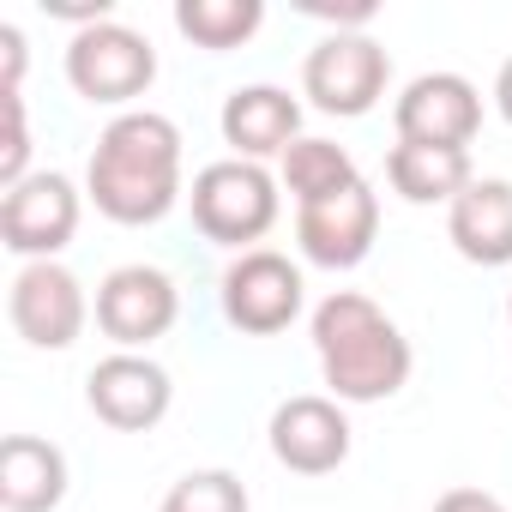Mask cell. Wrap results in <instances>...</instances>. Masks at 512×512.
I'll return each mask as SVG.
<instances>
[{"mask_svg": "<svg viewBox=\"0 0 512 512\" xmlns=\"http://www.w3.org/2000/svg\"><path fill=\"white\" fill-rule=\"evenodd\" d=\"M446 241L470 266H512V181L476 175L446 205Z\"/></svg>", "mask_w": 512, "mask_h": 512, "instance_id": "cell-15", "label": "cell"}, {"mask_svg": "<svg viewBox=\"0 0 512 512\" xmlns=\"http://www.w3.org/2000/svg\"><path fill=\"white\" fill-rule=\"evenodd\" d=\"M151 79H157V49H151L145 31H133L121 19H103L91 31H73V43H67V85L85 103L127 115V103L145 97Z\"/></svg>", "mask_w": 512, "mask_h": 512, "instance_id": "cell-4", "label": "cell"}, {"mask_svg": "<svg viewBox=\"0 0 512 512\" xmlns=\"http://www.w3.org/2000/svg\"><path fill=\"white\" fill-rule=\"evenodd\" d=\"M392 85V55L356 31V37H320L302 61V97L320 109V115H338V121H356L368 115Z\"/></svg>", "mask_w": 512, "mask_h": 512, "instance_id": "cell-5", "label": "cell"}, {"mask_svg": "<svg viewBox=\"0 0 512 512\" xmlns=\"http://www.w3.org/2000/svg\"><path fill=\"white\" fill-rule=\"evenodd\" d=\"M392 127L410 145L470 151V139L482 133V91L464 73H416L392 103Z\"/></svg>", "mask_w": 512, "mask_h": 512, "instance_id": "cell-12", "label": "cell"}, {"mask_svg": "<svg viewBox=\"0 0 512 512\" xmlns=\"http://www.w3.org/2000/svg\"><path fill=\"white\" fill-rule=\"evenodd\" d=\"M386 181H392V193L410 199V205H452L476 175H470V151L398 139V145L386 151Z\"/></svg>", "mask_w": 512, "mask_h": 512, "instance_id": "cell-17", "label": "cell"}, {"mask_svg": "<svg viewBox=\"0 0 512 512\" xmlns=\"http://www.w3.org/2000/svg\"><path fill=\"white\" fill-rule=\"evenodd\" d=\"M85 404L115 434H151L175 404V380L163 362H151L139 350H115L85 374Z\"/></svg>", "mask_w": 512, "mask_h": 512, "instance_id": "cell-11", "label": "cell"}, {"mask_svg": "<svg viewBox=\"0 0 512 512\" xmlns=\"http://www.w3.org/2000/svg\"><path fill=\"white\" fill-rule=\"evenodd\" d=\"M79 187L61 175V169H37L25 175L19 187H7V199H0V241H7V253H19V260H55V253L79 235Z\"/></svg>", "mask_w": 512, "mask_h": 512, "instance_id": "cell-9", "label": "cell"}, {"mask_svg": "<svg viewBox=\"0 0 512 512\" xmlns=\"http://www.w3.org/2000/svg\"><path fill=\"white\" fill-rule=\"evenodd\" d=\"M85 193L109 223H157L181 199V127L157 109H127L97 133Z\"/></svg>", "mask_w": 512, "mask_h": 512, "instance_id": "cell-1", "label": "cell"}, {"mask_svg": "<svg viewBox=\"0 0 512 512\" xmlns=\"http://www.w3.org/2000/svg\"><path fill=\"white\" fill-rule=\"evenodd\" d=\"M260 25H266L260 0H175V31L193 49H211V55L241 49Z\"/></svg>", "mask_w": 512, "mask_h": 512, "instance_id": "cell-19", "label": "cell"}, {"mask_svg": "<svg viewBox=\"0 0 512 512\" xmlns=\"http://www.w3.org/2000/svg\"><path fill=\"white\" fill-rule=\"evenodd\" d=\"M19 85H25V31L0 25V91H19Z\"/></svg>", "mask_w": 512, "mask_h": 512, "instance_id": "cell-23", "label": "cell"}, {"mask_svg": "<svg viewBox=\"0 0 512 512\" xmlns=\"http://www.w3.org/2000/svg\"><path fill=\"white\" fill-rule=\"evenodd\" d=\"M506 320H512V302H506Z\"/></svg>", "mask_w": 512, "mask_h": 512, "instance_id": "cell-26", "label": "cell"}, {"mask_svg": "<svg viewBox=\"0 0 512 512\" xmlns=\"http://www.w3.org/2000/svg\"><path fill=\"white\" fill-rule=\"evenodd\" d=\"M0 115H7V139H0V187H19L31 169V127H25V91H0Z\"/></svg>", "mask_w": 512, "mask_h": 512, "instance_id": "cell-21", "label": "cell"}, {"mask_svg": "<svg viewBox=\"0 0 512 512\" xmlns=\"http://www.w3.org/2000/svg\"><path fill=\"white\" fill-rule=\"evenodd\" d=\"M223 145L247 163H266V157H284L296 139H302V103L284 91V85H241L223 97Z\"/></svg>", "mask_w": 512, "mask_h": 512, "instance_id": "cell-14", "label": "cell"}, {"mask_svg": "<svg viewBox=\"0 0 512 512\" xmlns=\"http://www.w3.org/2000/svg\"><path fill=\"white\" fill-rule=\"evenodd\" d=\"M7 320L31 350H73L91 320V302H85V284L61 260H31L19 266L7 290Z\"/></svg>", "mask_w": 512, "mask_h": 512, "instance_id": "cell-10", "label": "cell"}, {"mask_svg": "<svg viewBox=\"0 0 512 512\" xmlns=\"http://www.w3.org/2000/svg\"><path fill=\"white\" fill-rule=\"evenodd\" d=\"M223 320L247 338H278L302 302H308V284H302V266H290L278 247H253V253H235L229 272H223Z\"/></svg>", "mask_w": 512, "mask_h": 512, "instance_id": "cell-6", "label": "cell"}, {"mask_svg": "<svg viewBox=\"0 0 512 512\" xmlns=\"http://www.w3.org/2000/svg\"><path fill=\"white\" fill-rule=\"evenodd\" d=\"M181 320V290L163 266H115L97 284V332L115 350H151Z\"/></svg>", "mask_w": 512, "mask_h": 512, "instance_id": "cell-7", "label": "cell"}, {"mask_svg": "<svg viewBox=\"0 0 512 512\" xmlns=\"http://www.w3.org/2000/svg\"><path fill=\"white\" fill-rule=\"evenodd\" d=\"M284 181L266 169V163H247V157H223V163H205L193 175V229L217 247H235V253H253V241H266L278 211H284Z\"/></svg>", "mask_w": 512, "mask_h": 512, "instance_id": "cell-3", "label": "cell"}, {"mask_svg": "<svg viewBox=\"0 0 512 512\" xmlns=\"http://www.w3.org/2000/svg\"><path fill=\"white\" fill-rule=\"evenodd\" d=\"M157 512H253V500L235 470H187Z\"/></svg>", "mask_w": 512, "mask_h": 512, "instance_id": "cell-20", "label": "cell"}, {"mask_svg": "<svg viewBox=\"0 0 512 512\" xmlns=\"http://www.w3.org/2000/svg\"><path fill=\"white\" fill-rule=\"evenodd\" d=\"M272 458L296 476H332L344 458H350V416L338 398L326 392H302V398H284L272 410Z\"/></svg>", "mask_w": 512, "mask_h": 512, "instance_id": "cell-13", "label": "cell"}, {"mask_svg": "<svg viewBox=\"0 0 512 512\" xmlns=\"http://www.w3.org/2000/svg\"><path fill=\"white\" fill-rule=\"evenodd\" d=\"M302 13L308 19H320V25H332V37H356V31H368L374 25V0H302Z\"/></svg>", "mask_w": 512, "mask_h": 512, "instance_id": "cell-22", "label": "cell"}, {"mask_svg": "<svg viewBox=\"0 0 512 512\" xmlns=\"http://www.w3.org/2000/svg\"><path fill=\"white\" fill-rule=\"evenodd\" d=\"M67 452L43 434L0 440V506L7 512H55L67 500Z\"/></svg>", "mask_w": 512, "mask_h": 512, "instance_id": "cell-16", "label": "cell"}, {"mask_svg": "<svg viewBox=\"0 0 512 512\" xmlns=\"http://www.w3.org/2000/svg\"><path fill=\"white\" fill-rule=\"evenodd\" d=\"M380 241V193L368 181H350L332 199L296 205V247L320 272H356Z\"/></svg>", "mask_w": 512, "mask_h": 512, "instance_id": "cell-8", "label": "cell"}, {"mask_svg": "<svg viewBox=\"0 0 512 512\" xmlns=\"http://www.w3.org/2000/svg\"><path fill=\"white\" fill-rule=\"evenodd\" d=\"M278 181L290 187V199L296 205H314V199H332V193H344L350 181H362V169H356V157L338 145V139H296L284 157H278Z\"/></svg>", "mask_w": 512, "mask_h": 512, "instance_id": "cell-18", "label": "cell"}, {"mask_svg": "<svg viewBox=\"0 0 512 512\" xmlns=\"http://www.w3.org/2000/svg\"><path fill=\"white\" fill-rule=\"evenodd\" d=\"M494 109H500V121L512 127V55H506L500 73H494Z\"/></svg>", "mask_w": 512, "mask_h": 512, "instance_id": "cell-25", "label": "cell"}, {"mask_svg": "<svg viewBox=\"0 0 512 512\" xmlns=\"http://www.w3.org/2000/svg\"><path fill=\"white\" fill-rule=\"evenodd\" d=\"M434 512H506V500L488 494V488H446L434 500Z\"/></svg>", "mask_w": 512, "mask_h": 512, "instance_id": "cell-24", "label": "cell"}, {"mask_svg": "<svg viewBox=\"0 0 512 512\" xmlns=\"http://www.w3.org/2000/svg\"><path fill=\"white\" fill-rule=\"evenodd\" d=\"M314 356L338 404H386L410 386L416 368V350L398 320L362 290H332L314 308Z\"/></svg>", "mask_w": 512, "mask_h": 512, "instance_id": "cell-2", "label": "cell"}]
</instances>
